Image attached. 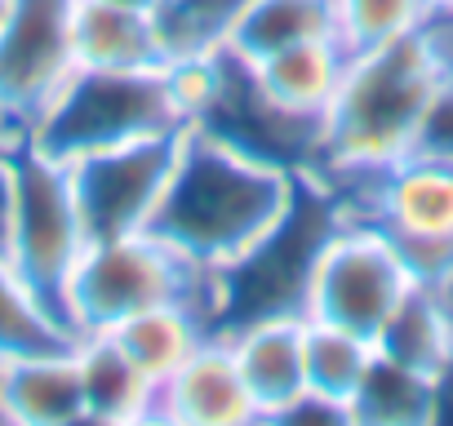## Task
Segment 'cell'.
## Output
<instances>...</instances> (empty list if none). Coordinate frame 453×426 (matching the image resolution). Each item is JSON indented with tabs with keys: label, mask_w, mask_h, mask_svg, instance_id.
<instances>
[{
	"label": "cell",
	"mask_w": 453,
	"mask_h": 426,
	"mask_svg": "<svg viewBox=\"0 0 453 426\" xmlns=\"http://www.w3.org/2000/svg\"><path fill=\"white\" fill-rule=\"evenodd\" d=\"M160 302H200L218 324V276L182 262L151 232L89 240L67 280L72 333H111Z\"/></svg>",
	"instance_id": "obj_5"
},
{
	"label": "cell",
	"mask_w": 453,
	"mask_h": 426,
	"mask_svg": "<svg viewBox=\"0 0 453 426\" xmlns=\"http://www.w3.org/2000/svg\"><path fill=\"white\" fill-rule=\"evenodd\" d=\"M320 36H338L334 0H245L232 32H226L222 54L254 67L289 45L320 41Z\"/></svg>",
	"instance_id": "obj_16"
},
{
	"label": "cell",
	"mask_w": 453,
	"mask_h": 426,
	"mask_svg": "<svg viewBox=\"0 0 453 426\" xmlns=\"http://www.w3.org/2000/svg\"><path fill=\"white\" fill-rule=\"evenodd\" d=\"M111 5H134V10H156V0H111Z\"/></svg>",
	"instance_id": "obj_26"
},
{
	"label": "cell",
	"mask_w": 453,
	"mask_h": 426,
	"mask_svg": "<svg viewBox=\"0 0 453 426\" xmlns=\"http://www.w3.org/2000/svg\"><path fill=\"white\" fill-rule=\"evenodd\" d=\"M182 129H187V116L178 107L169 67H142V72L76 67L67 85L54 94V103L36 116L27 147L67 164L89 151L160 138V133H182Z\"/></svg>",
	"instance_id": "obj_4"
},
{
	"label": "cell",
	"mask_w": 453,
	"mask_h": 426,
	"mask_svg": "<svg viewBox=\"0 0 453 426\" xmlns=\"http://www.w3.org/2000/svg\"><path fill=\"white\" fill-rule=\"evenodd\" d=\"M85 245L89 236L72 195L67 164L19 142L14 147V227H10L5 262L63 316V324H67V280Z\"/></svg>",
	"instance_id": "obj_7"
},
{
	"label": "cell",
	"mask_w": 453,
	"mask_h": 426,
	"mask_svg": "<svg viewBox=\"0 0 453 426\" xmlns=\"http://www.w3.org/2000/svg\"><path fill=\"white\" fill-rule=\"evenodd\" d=\"M5 10H10V0H0V19H5Z\"/></svg>",
	"instance_id": "obj_28"
},
{
	"label": "cell",
	"mask_w": 453,
	"mask_h": 426,
	"mask_svg": "<svg viewBox=\"0 0 453 426\" xmlns=\"http://www.w3.org/2000/svg\"><path fill=\"white\" fill-rule=\"evenodd\" d=\"M453 76L413 32L391 45L351 54L347 76L320 120V156L311 178L369 173L413 151L418 125Z\"/></svg>",
	"instance_id": "obj_2"
},
{
	"label": "cell",
	"mask_w": 453,
	"mask_h": 426,
	"mask_svg": "<svg viewBox=\"0 0 453 426\" xmlns=\"http://www.w3.org/2000/svg\"><path fill=\"white\" fill-rule=\"evenodd\" d=\"M440 293H444V298H449V302H453V271H449V280H444V285H440Z\"/></svg>",
	"instance_id": "obj_27"
},
{
	"label": "cell",
	"mask_w": 453,
	"mask_h": 426,
	"mask_svg": "<svg viewBox=\"0 0 453 426\" xmlns=\"http://www.w3.org/2000/svg\"><path fill=\"white\" fill-rule=\"evenodd\" d=\"M213 329L218 324H213V316L200 302H160V307L125 320L111 333L151 382H165Z\"/></svg>",
	"instance_id": "obj_18"
},
{
	"label": "cell",
	"mask_w": 453,
	"mask_h": 426,
	"mask_svg": "<svg viewBox=\"0 0 453 426\" xmlns=\"http://www.w3.org/2000/svg\"><path fill=\"white\" fill-rule=\"evenodd\" d=\"M413 156H431V160L453 164V80L426 107V116L418 125V138H413Z\"/></svg>",
	"instance_id": "obj_24"
},
{
	"label": "cell",
	"mask_w": 453,
	"mask_h": 426,
	"mask_svg": "<svg viewBox=\"0 0 453 426\" xmlns=\"http://www.w3.org/2000/svg\"><path fill=\"white\" fill-rule=\"evenodd\" d=\"M173 156H178V133H160V138H138V142H120L67 160L85 236L111 240V236L147 232L169 186Z\"/></svg>",
	"instance_id": "obj_8"
},
{
	"label": "cell",
	"mask_w": 453,
	"mask_h": 426,
	"mask_svg": "<svg viewBox=\"0 0 453 426\" xmlns=\"http://www.w3.org/2000/svg\"><path fill=\"white\" fill-rule=\"evenodd\" d=\"M72 5L76 0H10L0 19V116L23 142L76 72Z\"/></svg>",
	"instance_id": "obj_9"
},
{
	"label": "cell",
	"mask_w": 453,
	"mask_h": 426,
	"mask_svg": "<svg viewBox=\"0 0 453 426\" xmlns=\"http://www.w3.org/2000/svg\"><path fill=\"white\" fill-rule=\"evenodd\" d=\"M347 422H369V426L435 422V377H426L373 346V360L347 404Z\"/></svg>",
	"instance_id": "obj_20"
},
{
	"label": "cell",
	"mask_w": 453,
	"mask_h": 426,
	"mask_svg": "<svg viewBox=\"0 0 453 426\" xmlns=\"http://www.w3.org/2000/svg\"><path fill=\"white\" fill-rule=\"evenodd\" d=\"M373 346L426 377H440L453 364V302L431 285H413L378 329Z\"/></svg>",
	"instance_id": "obj_17"
},
{
	"label": "cell",
	"mask_w": 453,
	"mask_h": 426,
	"mask_svg": "<svg viewBox=\"0 0 453 426\" xmlns=\"http://www.w3.org/2000/svg\"><path fill=\"white\" fill-rule=\"evenodd\" d=\"M298 191L303 173L191 125L178 133L173 173L147 232L196 271L222 276L289 218Z\"/></svg>",
	"instance_id": "obj_1"
},
{
	"label": "cell",
	"mask_w": 453,
	"mask_h": 426,
	"mask_svg": "<svg viewBox=\"0 0 453 426\" xmlns=\"http://www.w3.org/2000/svg\"><path fill=\"white\" fill-rule=\"evenodd\" d=\"M0 422L23 426H67L89 422L76 351H32L0 360Z\"/></svg>",
	"instance_id": "obj_12"
},
{
	"label": "cell",
	"mask_w": 453,
	"mask_h": 426,
	"mask_svg": "<svg viewBox=\"0 0 453 426\" xmlns=\"http://www.w3.org/2000/svg\"><path fill=\"white\" fill-rule=\"evenodd\" d=\"M151 422H187V426H241L258 422L250 386L241 377L236 351L222 329H213L165 382H156Z\"/></svg>",
	"instance_id": "obj_10"
},
{
	"label": "cell",
	"mask_w": 453,
	"mask_h": 426,
	"mask_svg": "<svg viewBox=\"0 0 453 426\" xmlns=\"http://www.w3.org/2000/svg\"><path fill=\"white\" fill-rule=\"evenodd\" d=\"M373 360V342L325 324V320H307L303 324V364H307V399L316 413H329L338 422H347V404L365 377Z\"/></svg>",
	"instance_id": "obj_19"
},
{
	"label": "cell",
	"mask_w": 453,
	"mask_h": 426,
	"mask_svg": "<svg viewBox=\"0 0 453 426\" xmlns=\"http://www.w3.org/2000/svg\"><path fill=\"white\" fill-rule=\"evenodd\" d=\"M347 63H351V49L338 36H320V41H303V45H289L254 63L250 76L280 111L320 125L347 76Z\"/></svg>",
	"instance_id": "obj_13"
},
{
	"label": "cell",
	"mask_w": 453,
	"mask_h": 426,
	"mask_svg": "<svg viewBox=\"0 0 453 426\" xmlns=\"http://www.w3.org/2000/svg\"><path fill=\"white\" fill-rule=\"evenodd\" d=\"M245 0H156V36L165 63H187V58H209L222 54L226 32Z\"/></svg>",
	"instance_id": "obj_22"
},
{
	"label": "cell",
	"mask_w": 453,
	"mask_h": 426,
	"mask_svg": "<svg viewBox=\"0 0 453 426\" xmlns=\"http://www.w3.org/2000/svg\"><path fill=\"white\" fill-rule=\"evenodd\" d=\"M435 0H334V32L351 54L413 36Z\"/></svg>",
	"instance_id": "obj_23"
},
{
	"label": "cell",
	"mask_w": 453,
	"mask_h": 426,
	"mask_svg": "<svg viewBox=\"0 0 453 426\" xmlns=\"http://www.w3.org/2000/svg\"><path fill=\"white\" fill-rule=\"evenodd\" d=\"M72 351L89 422H151L156 382L129 360L116 333H81Z\"/></svg>",
	"instance_id": "obj_15"
},
{
	"label": "cell",
	"mask_w": 453,
	"mask_h": 426,
	"mask_svg": "<svg viewBox=\"0 0 453 426\" xmlns=\"http://www.w3.org/2000/svg\"><path fill=\"white\" fill-rule=\"evenodd\" d=\"M72 342H76V333L63 324V316L0 258V360L32 355V351H58Z\"/></svg>",
	"instance_id": "obj_21"
},
{
	"label": "cell",
	"mask_w": 453,
	"mask_h": 426,
	"mask_svg": "<svg viewBox=\"0 0 453 426\" xmlns=\"http://www.w3.org/2000/svg\"><path fill=\"white\" fill-rule=\"evenodd\" d=\"M72 49L76 67H98V72L165 67L151 10L111 5V0H76L72 5Z\"/></svg>",
	"instance_id": "obj_14"
},
{
	"label": "cell",
	"mask_w": 453,
	"mask_h": 426,
	"mask_svg": "<svg viewBox=\"0 0 453 426\" xmlns=\"http://www.w3.org/2000/svg\"><path fill=\"white\" fill-rule=\"evenodd\" d=\"M320 182V178H316ZM342 218L373 223L409 267L413 285L440 289L453 271V164L400 156L369 173L325 178Z\"/></svg>",
	"instance_id": "obj_3"
},
{
	"label": "cell",
	"mask_w": 453,
	"mask_h": 426,
	"mask_svg": "<svg viewBox=\"0 0 453 426\" xmlns=\"http://www.w3.org/2000/svg\"><path fill=\"white\" fill-rule=\"evenodd\" d=\"M409 289H413V276L400 262L395 245L373 223L338 213V223L329 227V236L320 240L311 258L303 316L351 329L373 342Z\"/></svg>",
	"instance_id": "obj_6"
},
{
	"label": "cell",
	"mask_w": 453,
	"mask_h": 426,
	"mask_svg": "<svg viewBox=\"0 0 453 426\" xmlns=\"http://www.w3.org/2000/svg\"><path fill=\"white\" fill-rule=\"evenodd\" d=\"M303 324L307 316H263L222 329L236 351L241 377L258 408V422H285L311 413L307 399V364H303Z\"/></svg>",
	"instance_id": "obj_11"
},
{
	"label": "cell",
	"mask_w": 453,
	"mask_h": 426,
	"mask_svg": "<svg viewBox=\"0 0 453 426\" xmlns=\"http://www.w3.org/2000/svg\"><path fill=\"white\" fill-rule=\"evenodd\" d=\"M14 227V147H0V258L10 254Z\"/></svg>",
	"instance_id": "obj_25"
}]
</instances>
